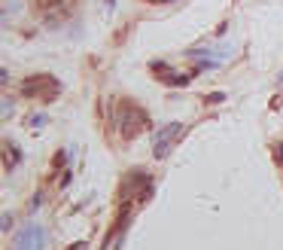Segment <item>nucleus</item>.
<instances>
[{"mask_svg": "<svg viewBox=\"0 0 283 250\" xmlns=\"http://www.w3.org/2000/svg\"><path fill=\"white\" fill-rule=\"evenodd\" d=\"M119 134L125 141H134L137 134L150 125V116H146V110H140L137 104H131V101H122L119 104Z\"/></svg>", "mask_w": 283, "mask_h": 250, "instance_id": "obj_1", "label": "nucleus"}, {"mask_svg": "<svg viewBox=\"0 0 283 250\" xmlns=\"http://www.w3.org/2000/svg\"><path fill=\"white\" fill-rule=\"evenodd\" d=\"M61 92V83L49 73H37V76H28L21 83V95L25 98H43V101H55Z\"/></svg>", "mask_w": 283, "mask_h": 250, "instance_id": "obj_2", "label": "nucleus"}, {"mask_svg": "<svg viewBox=\"0 0 283 250\" xmlns=\"http://www.w3.org/2000/svg\"><path fill=\"white\" fill-rule=\"evenodd\" d=\"M180 138H183V125H180V122L162 125V128L155 131V141H152V156H155V159H165V156L180 143Z\"/></svg>", "mask_w": 283, "mask_h": 250, "instance_id": "obj_3", "label": "nucleus"}, {"mask_svg": "<svg viewBox=\"0 0 283 250\" xmlns=\"http://www.w3.org/2000/svg\"><path fill=\"white\" fill-rule=\"evenodd\" d=\"M43 235H46L43 226L28 223L25 229L16 235V250H43V247H46V238H43Z\"/></svg>", "mask_w": 283, "mask_h": 250, "instance_id": "obj_4", "label": "nucleus"}, {"mask_svg": "<svg viewBox=\"0 0 283 250\" xmlns=\"http://www.w3.org/2000/svg\"><path fill=\"white\" fill-rule=\"evenodd\" d=\"M150 67H152V76H158L165 86H186L189 79H192L189 73H171V67H167L165 61H152Z\"/></svg>", "mask_w": 283, "mask_h": 250, "instance_id": "obj_5", "label": "nucleus"}, {"mask_svg": "<svg viewBox=\"0 0 283 250\" xmlns=\"http://www.w3.org/2000/svg\"><path fill=\"white\" fill-rule=\"evenodd\" d=\"M33 6L46 16H58V13H67L73 6V0H33Z\"/></svg>", "mask_w": 283, "mask_h": 250, "instance_id": "obj_6", "label": "nucleus"}, {"mask_svg": "<svg viewBox=\"0 0 283 250\" xmlns=\"http://www.w3.org/2000/svg\"><path fill=\"white\" fill-rule=\"evenodd\" d=\"M18 159H21V153H18V146H13V143L6 141V143H3V168H6V171H13Z\"/></svg>", "mask_w": 283, "mask_h": 250, "instance_id": "obj_7", "label": "nucleus"}, {"mask_svg": "<svg viewBox=\"0 0 283 250\" xmlns=\"http://www.w3.org/2000/svg\"><path fill=\"white\" fill-rule=\"evenodd\" d=\"M28 125H31V128H40V125H46V116H43V113H37V116L28 119Z\"/></svg>", "mask_w": 283, "mask_h": 250, "instance_id": "obj_8", "label": "nucleus"}, {"mask_svg": "<svg viewBox=\"0 0 283 250\" xmlns=\"http://www.w3.org/2000/svg\"><path fill=\"white\" fill-rule=\"evenodd\" d=\"M204 101H207V104H219V101H225V92H213V95H207Z\"/></svg>", "mask_w": 283, "mask_h": 250, "instance_id": "obj_9", "label": "nucleus"}, {"mask_svg": "<svg viewBox=\"0 0 283 250\" xmlns=\"http://www.w3.org/2000/svg\"><path fill=\"white\" fill-rule=\"evenodd\" d=\"M274 156H277V165L283 168V143H277V150H274Z\"/></svg>", "mask_w": 283, "mask_h": 250, "instance_id": "obj_10", "label": "nucleus"}, {"mask_svg": "<svg viewBox=\"0 0 283 250\" xmlns=\"http://www.w3.org/2000/svg\"><path fill=\"white\" fill-rule=\"evenodd\" d=\"M9 113H13V101L3 98V116H9Z\"/></svg>", "mask_w": 283, "mask_h": 250, "instance_id": "obj_11", "label": "nucleus"}, {"mask_svg": "<svg viewBox=\"0 0 283 250\" xmlns=\"http://www.w3.org/2000/svg\"><path fill=\"white\" fill-rule=\"evenodd\" d=\"M9 226H13V217H9V214H3V232H9Z\"/></svg>", "mask_w": 283, "mask_h": 250, "instance_id": "obj_12", "label": "nucleus"}, {"mask_svg": "<svg viewBox=\"0 0 283 250\" xmlns=\"http://www.w3.org/2000/svg\"><path fill=\"white\" fill-rule=\"evenodd\" d=\"M67 250H85V241H73V244L67 247Z\"/></svg>", "mask_w": 283, "mask_h": 250, "instance_id": "obj_13", "label": "nucleus"}, {"mask_svg": "<svg viewBox=\"0 0 283 250\" xmlns=\"http://www.w3.org/2000/svg\"><path fill=\"white\" fill-rule=\"evenodd\" d=\"M277 86H280V89H283V73H280V76H277Z\"/></svg>", "mask_w": 283, "mask_h": 250, "instance_id": "obj_14", "label": "nucleus"}]
</instances>
